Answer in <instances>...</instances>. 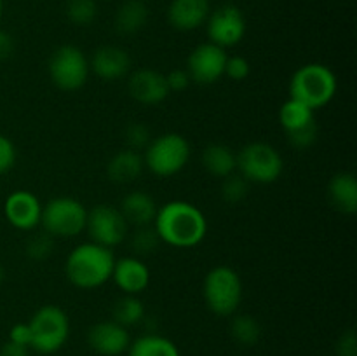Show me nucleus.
I'll return each instance as SVG.
<instances>
[{"mask_svg":"<svg viewBox=\"0 0 357 356\" xmlns=\"http://www.w3.org/2000/svg\"><path fill=\"white\" fill-rule=\"evenodd\" d=\"M152 225L160 243L181 250L201 244L208 234L204 213L192 202L180 199L159 206Z\"/></svg>","mask_w":357,"mask_h":356,"instance_id":"1","label":"nucleus"},{"mask_svg":"<svg viewBox=\"0 0 357 356\" xmlns=\"http://www.w3.org/2000/svg\"><path fill=\"white\" fill-rule=\"evenodd\" d=\"M114 262L110 248L87 241L70 251L65 262L66 279L79 290H96L110 281Z\"/></svg>","mask_w":357,"mask_h":356,"instance_id":"2","label":"nucleus"},{"mask_svg":"<svg viewBox=\"0 0 357 356\" xmlns=\"http://www.w3.org/2000/svg\"><path fill=\"white\" fill-rule=\"evenodd\" d=\"M338 89L337 75L323 63L302 65L289 80V98L302 101L314 112L326 107Z\"/></svg>","mask_w":357,"mask_h":356,"instance_id":"3","label":"nucleus"},{"mask_svg":"<svg viewBox=\"0 0 357 356\" xmlns=\"http://www.w3.org/2000/svg\"><path fill=\"white\" fill-rule=\"evenodd\" d=\"M190 143L180 133H164L152 138L143 150V164L152 175L169 178L180 173L190 161Z\"/></svg>","mask_w":357,"mask_h":356,"instance_id":"4","label":"nucleus"},{"mask_svg":"<svg viewBox=\"0 0 357 356\" xmlns=\"http://www.w3.org/2000/svg\"><path fill=\"white\" fill-rule=\"evenodd\" d=\"M243 279L229 265L213 267L202 283L206 306L216 316H234L243 302Z\"/></svg>","mask_w":357,"mask_h":356,"instance_id":"5","label":"nucleus"},{"mask_svg":"<svg viewBox=\"0 0 357 356\" xmlns=\"http://www.w3.org/2000/svg\"><path fill=\"white\" fill-rule=\"evenodd\" d=\"M236 171L248 184L268 185L281 178L284 161L271 143L253 142L236 154Z\"/></svg>","mask_w":357,"mask_h":356,"instance_id":"6","label":"nucleus"},{"mask_svg":"<svg viewBox=\"0 0 357 356\" xmlns=\"http://www.w3.org/2000/svg\"><path fill=\"white\" fill-rule=\"evenodd\" d=\"M28 325L31 332L30 349L40 355H52L59 351L70 337L68 314L54 304L38 307Z\"/></svg>","mask_w":357,"mask_h":356,"instance_id":"7","label":"nucleus"},{"mask_svg":"<svg viewBox=\"0 0 357 356\" xmlns=\"http://www.w3.org/2000/svg\"><path fill=\"white\" fill-rule=\"evenodd\" d=\"M87 209L79 199L59 195L42 205L40 225L51 237H75L86 229Z\"/></svg>","mask_w":357,"mask_h":356,"instance_id":"8","label":"nucleus"},{"mask_svg":"<svg viewBox=\"0 0 357 356\" xmlns=\"http://www.w3.org/2000/svg\"><path fill=\"white\" fill-rule=\"evenodd\" d=\"M49 77L61 91H77L89 79V59L77 45H59L49 58Z\"/></svg>","mask_w":357,"mask_h":356,"instance_id":"9","label":"nucleus"},{"mask_svg":"<svg viewBox=\"0 0 357 356\" xmlns=\"http://www.w3.org/2000/svg\"><path fill=\"white\" fill-rule=\"evenodd\" d=\"M128 222L122 216L121 209L112 205H96L87 209L86 232L93 243L105 248L119 246L128 236Z\"/></svg>","mask_w":357,"mask_h":356,"instance_id":"10","label":"nucleus"},{"mask_svg":"<svg viewBox=\"0 0 357 356\" xmlns=\"http://www.w3.org/2000/svg\"><path fill=\"white\" fill-rule=\"evenodd\" d=\"M208 42L222 49H229L243 42L246 35V17L244 13L234 3H223L211 10L206 20Z\"/></svg>","mask_w":357,"mask_h":356,"instance_id":"11","label":"nucleus"},{"mask_svg":"<svg viewBox=\"0 0 357 356\" xmlns=\"http://www.w3.org/2000/svg\"><path fill=\"white\" fill-rule=\"evenodd\" d=\"M227 58H229V54H227L225 49L218 47L211 42H204L190 52L185 70L190 75L192 82L209 86V84L218 82L223 77Z\"/></svg>","mask_w":357,"mask_h":356,"instance_id":"12","label":"nucleus"},{"mask_svg":"<svg viewBox=\"0 0 357 356\" xmlns=\"http://www.w3.org/2000/svg\"><path fill=\"white\" fill-rule=\"evenodd\" d=\"M3 216L17 230H33L40 225L42 202L30 191H14L3 201Z\"/></svg>","mask_w":357,"mask_h":356,"instance_id":"13","label":"nucleus"},{"mask_svg":"<svg viewBox=\"0 0 357 356\" xmlns=\"http://www.w3.org/2000/svg\"><path fill=\"white\" fill-rule=\"evenodd\" d=\"M87 344L101 356H119L128 351L131 344L128 328L117 321L108 320L93 325L87 332Z\"/></svg>","mask_w":357,"mask_h":356,"instance_id":"14","label":"nucleus"},{"mask_svg":"<svg viewBox=\"0 0 357 356\" xmlns=\"http://www.w3.org/2000/svg\"><path fill=\"white\" fill-rule=\"evenodd\" d=\"M110 279L124 295H139L150 285V269L142 258L128 255L115 258Z\"/></svg>","mask_w":357,"mask_h":356,"instance_id":"15","label":"nucleus"},{"mask_svg":"<svg viewBox=\"0 0 357 356\" xmlns=\"http://www.w3.org/2000/svg\"><path fill=\"white\" fill-rule=\"evenodd\" d=\"M128 91L142 105H159L169 96L166 75L152 68H138L129 75Z\"/></svg>","mask_w":357,"mask_h":356,"instance_id":"16","label":"nucleus"},{"mask_svg":"<svg viewBox=\"0 0 357 356\" xmlns=\"http://www.w3.org/2000/svg\"><path fill=\"white\" fill-rule=\"evenodd\" d=\"M89 68L101 80L114 82L128 75L131 70V58L128 51L119 45H101L93 52V58L89 59Z\"/></svg>","mask_w":357,"mask_h":356,"instance_id":"17","label":"nucleus"},{"mask_svg":"<svg viewBox=\"0 0 357 356\" xmlns=\"http://www.w3.org/2000/svg\"><path fill=\"white\" fill-rule=\"evenodd\" d=\"M209 13V0H171L167 7V21L180 31H194L206 23Z\"/></svg>","mask_w":357,"mask_h":356,"instance_id":"18","label":"nucleus"},{"mask_svg":"<svg viewBox=\"0 0 357 356\" xmlns=\"http://www.w3.org/2000/svg\"><path fill=\"white\" fill-rule=\"evenodd\" d=\"M119 209H121L128 225L145 227L152 225L159 206H157L155 199L150 194L143 191H135L122 198Z\"/></svg>","mask_w":357,"mask_h":356,"instance_id":"19","label":"nucleus"},{"mask_svg":"<svg viewBox=\"0 0 357 356\" xmlns=\"http://www.w3.org/2000/svg\"><path fill=\"white\" fill-rule=\"evenodd\" d=\"M145 164H143V156L131 149L119 150L117 154L110 157L107 164V175L114 184L128 185L132 184L142 177Z\"/></svg>","mask_w":357,"mask_h":356,"instance_id":"20","label":"nucleus"},{"mask_svg":"<svg viewBox=\"0 0 357 356\" xmlns=\"http://www.w3.org/2000/svg\"><path fill=\"white\" fill-rule=\"evenodd\" d=\"M330 202L345 215H354L357 212V180L351 171H340L333 175L328 184Z\"/></svg>","mask_w":357,"mask_h":356,"instance_id":"21","label":"nucleus"},{"mask_svg":"<svg viewBox=\"0 0 357 356\" xmlns=\"http://www.w3.org/2000/svg\"><path fill=\"white\" fill-rule=\"evenodd\" d=\"M150 9L145 0H126L115 13V30L122 35L138 34L146 24Z\"/></svg>","mask_w":357,"mask_h":356,"instance_id":"22","label":"nucleus"},{"mask_svg":"<svg viewBox=\"0 0 357 356\" xmlns=\"http://www.w3.org/2000/svg\"><path fill=\"white\" fill-rule=\"evenodd\" d=\"M202 166L215 178H227L236 173V152L225 143H211L202 152Z\"/></svg>","mask_w":357,"mask_h":356,"instance_id":"23","label":"nucleus"},{"mask_svg":"<svg viewBox=\"0 0 357 356\" xmlns=\"http://www.w3.org/2000/svg\"><path fill=\"white\" fill-rule=\"evenodd\" d=\"M129 356H180V349L171 339L157 334H146L131 342Z\"/></svg>","mask_w":357,"mask_h":356,"instance_id":"24","label":"nucleus"},{"mask_svg":"<svg viewBox=\"0 0 357 356\" xmlns=\"http://www.w3.org/2000/svg\"><path fill=\"white\" fill-rule=\"evenodd\" d=\"M279 122L286 135H289V133H295L316 122V117H314L312 108L303 105L302 101L289 98L279 108Z\"/></svg>","mask_w":357,"mask_h":356,"instance_id":"25","label":"nucleus"},{"mask_svg":"<svg viewBox=\"0 0 357 356\" xmlns=\"http://www.w3.org/2000/svg\"><path fill=\"white\" fill-rule=\"evenodd\" d=\"M112 314H114V321L129 328L132 325L142 323L146 316V311L138 295H124L115 302Z\"/></svg>","mask_w":357,"mask_h":356,"instance_id":"26","label":"nucleus"},{"mask_svg":"<svg viewBox=\"0 0 357 356\" xmlns=\"http://www.w3.org/2000/svg\"><path fill=\"white\" fill-rule=\"evenodd\" d=\"M230 334L239 344L253 346L260 341L261 327L250 314H239V316H234L230 323Z\"/></svg>","mask_w":357,"mask_h":356,"instance_id":"27","label":"nucleus"},{"mask_svg":"<svg viewBox=\"0 0 357 356\" xmlns=\"http://www.w3.org/2000/svg\"><path fill=\"white\" fill-rule=\"evenodd\" d=\"M66 17L77 27H87L98 16L96 0H68L66 2Z\"/></svg>","mask_w":357,"mask_h":356,"instance_id":"28","label":"nucleus"},{"mask_svg":"<svg viewBox=\"0 0 357 356\" xmlns=\"http://www.w3.org/2000/svg\"><path fill=\"white\" fill-rule=\"evenodd\" d=\"M160 239L157 236L153 225L135 227V232L131 236V248L136 255H150L159 248Z\"/></svg>","mask_w":357,"mask_h":356,"instance_id":"29","label":"nucleus"},{"mask_svg":"<svg viewBox=\"0 0 357 356\" xmlns=\"http://www.w3.org/2000/svg\"><path fill=\"white\" fill-rule=\"evenodd\" d=\"M248 192H250V184L239 173H232L230 177L223 178L222 198L229 205H236L246 199Z\"/></svg>","mask_w":357,"mask_h":356,"instance_id":"30","label":"nucleus"},{"mask_svg":"<svg viewBox=\"0 0 357 356\" xmlns=\"http://www.w3.org/2000/svg\"><path fill=\"white\" fill-rule=\"evenodd\" d=\"M54 250V237L49 236L47 232H38L28 239L26 255L33 262H44L49 258Z\"/></svg>","mask_w":357,"mask_h":356,"instance_id":"31","label":"nucleus"},{"mask_svg":"<svg viewBox=\"0 0 357 356\" xmlns=\"http://www.w3.org/2000/svg\"><path fill=\"white\" fill-rule=\"evenodd\" d=\"M150 142H152V133H150L149 126L142 124V122H131L128 126V129H126V143H128V149L142 154Z\"/></svg>","mask_w":357,"mask_h":356,"instance_id":"32","label":"nucleus"},{"mask_svg":"<svg viewBox=\"0 0 357 356\" xmlns=\"http://www.w3.org/2000/svg\"><path fill=\"white\" fill-rule=\"evenodd\" d=\"M286 138H288V142L291 143L295 149L298 150L310 149L317 140V124L316 122H312V124L305 126V128L298 129V131L286 135Z\"/></svg>","mask_w":357,"mask_h":356,"instance_id":"33","label":"nucleus"},{"mask_svg":"<svg viewBox=\"0 0 357 356\" xmlns=\"http://www.w3.org/2000/svg\"><path fill=\"white\" fill-rule=\"evenodd\" d=\"M251 72V65L244 56H229L225 63V72L223 75L229 77V79L241 82V80L246 79Z\"/></svg>","mask_w":357,"mask_h":356,"instance_id":"34","label":"nucleus"},{"mask_svg":"<svg viewBox=\"0 0 357 356\" xmlns=\"http://www.w3.org/2000/svg\"><path fill=\"white\" fill-rule=\"evenodd\" d=\"M16 147L7 136L0 135V175L7 173L16 164Z\"/></svg>","mask_w":357,"mask_h":356,"instance_id":"35","label":"nucleus"},{"mask_svg":"<svg viewBox=\"0 0 357 356\" xmlns=\"http://www.w3.org/2000/svg\"><path fill=\"white\" fill-rule=\"evenodd\" d=\"M190 75H188L187 70H171L169 73L166 75V84H167V89L169 93H181V91L187 89L190 86Z\"/></svg>","mask_w":357,"mask_h":356,"instance_id":"36","label":"nucleus"},{"mask_svg":"<svg viewBox=\"0 0 357 356\" xmlns=\"http://www.w3.org/2000/svg\"><path fill=\"white\" fill-rule=\"evenodd\" d=\"M9 341L14 342V344L24 346V348L30 349V344H31L30 325L28 323L13 325V328L9 330Z\"/></svg>","mask_w":357,"mask_h":356,"instance_id":"37","label":"nucleus"},{"mask_svg":"<svg viewBox=\"0 0 357 356\" xmlns=\"http://www.w3.org/2000/svg\"><path fill=\"white\" fill-rule=\"evenodd\" d=\"M338 353L340 356L357 355V339L354 330H347L338 341Z\"/></svg>","mask_w":357,"mask_h":356,"instance_id":"38","label":"nucleus"},{"mask_svg":"<svg viewBox=\"0 0 357 356\" xmlns=\"http://www.w3.org/2000/svg\"><path fill=\"white\" fill-rule=\"evenodd\" d=\"M14 52V40L7 31L0 30V59L10 58Z\"/></svg>","mask_w":357,"mask_h":356,"instance_id":"39","label":"nucleus"},{"mask_svg":"<svg viewBox=\"0 0 357 356\" xmlns=\"http://www.w3.org/2000/svg\"><path fill=\"white\" fill-rule=\"evenodd\" d=\"M0 356H28V348L7 341L0 349Z\"/></svg>","mask_w":357,"mask_h":356,"instance_id":"40","label":"nucleus"},{"mask_svg":"<svg viewBox=\"0 0 357 356\" xmlns=\"http://www.w3.org/2000/svg\"><path fill=\"white\" fill-rule=\"evenodd\" d=\"M3 16V0H0V21H2Z\"/></svg>","mask_w":357,"mask_h":356,"instance_id":"41","label":"nucleus"},{"mask_svg":"<svg viewBox=\"0 0 357 356\" xmlns=\"http://www.w3.org/2000/svg\"><path fill=\"white\" fill-rule=\"evenodd\" d=\"M2 281H3V269L2 265H0V285H2Z\"/></svg>","mask_w":357,"mask_h":356,"instance_id":"42","label":"nucleus"},{"mask_svg":"<svg viewBox=\"0 0 357 356\" xmlns=\"http://www.w3.org/2000/svg\"><path fill=\"white\" fill-rule=\"evenodd\" d=\"M349 356H357V355H349Z\"/></svg>","mask_w":357,"mask_h":356,"instance_id":"43","label":"nucleus"}]
</instances>
